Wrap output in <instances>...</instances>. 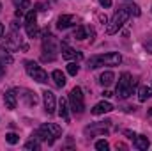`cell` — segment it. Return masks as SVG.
I'll return each instance as SVG.
<instances>
[{
	"label": "cell",
	"mask_w": 152,
	"mask_h": 151,
	"mask_svg": "<svg viewBox=\"0 0 152 151\" xmlns=\"http://www.w3.org/2000/svg\"><path fill=\"white\" fill-rule=\"evenodd\" d=\"M113 110V105L110 103V101H101V103H97L94 109H92V114L94 115H101V114H108Z\"/></svg>",
	"instance_id": "obj_14"
},
{
	"label": "cell",
	"mask_w": 152,
	"mask_h": 151,
	"mask_svg": "<svg viewBox=\"0 0 152 151\" xmlns=\"http://www.w3.org/2000/svg\"><path fill=\"white\" fill-rule=\"evenodd\" d=\"M4 38V25H2V23H0V39Z\"/></svg>",
	"instance_id": "obj_35"
},
{
	"label": "cell",
	"mask_w": 152,
	"mask_h": 151,
	"mask_svg": "<svg viewBox=\"0 0 152 151\" xmlns=\"http://www.w3.org/2000/svg\"><path fill=\"white\" fill-rule=\"evenodd\" d=\"M110 124H112V121H101V123H94V124L87 126V128L83 130V133H85L87 137L108 135V132H110Z\"/></svg>",
	"instance_id": "obj_9"
},
{
	"label": "cell",
	"mask_w": 152,
	"mask_h": 151,
	"mask_svg": "<svg viewBox=\"0 0 152 151\" xmlns=\"http://www.w3.org/2000/svg\"><path fill=\"white\" fill-rule=\"evenodd\" d=\"M99 20H101L103 23H106V21H108V18H106V16H103V14H99Z\"/></svg>",
	"instance_id": "obj_34"
},
{
	"label": "cell",
	"mask_w": 152,
	"mask_h": 151,
	"mask_svg": "<svg viewBox=\"0 0 152 151\" xmlns=\"http://www.w3.org/2000/svg\"><path fill=\"white\" fill-rule=\"evenodd\" d=\"M58 115H60L66 123L71 121L69 112H67V100H66V98H60V101H58Z\"/></svg>",
	"instance_id": "obj_16"
},
{
	"label": "cell",
	"mask_w": 152,
	"mask_h": 151,
	"mask_svg": "<svg viewBox=\"0 0 152 151\" xmlns=\"http://www.w3.org/2000/svg\"><path fill=\"white\" fill-rule=\"evenodd\" d=\"M42 100H44V110L48 115L55 114V109H57V100H55V94L51 91H42Z\"/></svg>",
	"instance_id": "obj_10"
},
{
	"label": "cell",
	"mask_w": 152,
	"mask_h": 151,
	"mask_svg": "<svg viewBox=\"0 0 152 151\" xmlns=\"http://www.w3.org/2000/svg\"><path fill=\"white\" fill-rule=\"evenodd\" d=\"M96 150L97 151H108L110 150V144H108L106 141H97V142H96Z\"/></svg>",
	"instance_id": "obj_28"
},
{
	"label": "cell",
	"mask_w": 152,
	"mask_h": 151,
	"mask_svg": "<svg viewBox=\"0 0 152 151\" xmlns=\"http://www.w3.org/2000/svg\"><path fill=\"white\" fill-rule=\"evenodd\" d=\"M133 146L140 151H147L149 146H151V142H149V139H147L145 135H136V137L133 139Z\"/></svg>",
	"instance_id": "obj_15"
},
{
	"label": "cell",
	"mask_w": 152,
	"mask_h": 151,
	"mask_svg": "<svg viewBox=\"0 0 152 151\" xmlns=\"http://www.w3.org/2000/svg\"><path fill=\"white\" fill-rule=\"evenodd\" d=\"M147 115H149V117H151V119H152V109H151V110H149V112H147Z\"/></svg>",
	"instance_id": "obj_37"
},
{
	"label": "cell",
	"mask_w": 152,
	"mask_h": 151,
	"mask_svg": "<svg viewBox=\"0 0 152 151\" xmlns=\"http://www.w3.org/2000/svg\"><path fill=\"white\" fill-rule=\"evenodd\" d=\"M78 71H80V66H78L76 62H69V64H67V73L71 76H76Z\"/></svg>",
	"instance_id": "obj_26"
},
{
	"label": "cell",
	"mask_w": 152,
	"mask_h": 151,
	"mask_svg": "<svg viewBox=\"0 0 152 151\" xmlns=\"http://www.w3.org/2000/svg\"><path fill=\"white\" fill-rule=\"evenodd\" d=\"M126 9H127V13H129V16H140L142 14V11H140V7L136 5V4H127V5H124Z\"/></svg>",
	"instance_id": "obj_24"
},
{
	"label": "cell",
	"mask_w": 152,
	"mask_h": 151,
	"mask_svg": "<svg viewBox=\"0 0 152 151\" xmlns=\"http://www.w3.org/2000/svg\"><path fill=\"white\" fill-rule=\"evenodd\" d=\"M113 80H115L113 71H103V73L99 75V84H101V85H104V87H108Z\"/></svg>",
	"instance_id": "obj_19"
},
{
	"label": "cell",
	"mask_w": 152,
	"mask_h": 151,
	"mask_svg": "<svg viewBox=\"0 0 152 151\" xmlns=\"http://www.w3.org/2000/svg\"><path fill=\"white\" fill-rule=\"evenodd\" d=\"M62 135V128L58 124H53V123H48V124H41L37 130L32 133V137H36L39 141H44L48 144H53L55 139H58Z\"/></svg>",
	"instance_id": "obj_2"
},
{
	"label": "cell",
	"mask_w": 152,
	"mask_h": 151,
	"mask_svg": "<svg viewBox=\"0 0 152 151\" xmlns=\"http://www.w3.org/2000/svg\"><path fill=\"white\" fill-rule=\"evenodd\" d=\"M136 85H138V80H136V78H133L129 73H122L120 78H118V84H117V91H115L117 98L127 100V98L133 94V91H134Z\"/></svg>",
	"instance_id": "obj_3"
},
{
	"label": "cell",
	"mask_w": 152,
	"mask_h": 151,
	"mask_svg": "<svg viewBox=\"0 0 152 151\" xmlns=\"http://www.w3.org/2000/svg\"><path fill=\"white\" fill-rule=\"evenodd\" d=\"M122 62V55L118 52H110V53H104V55H92L88 61H87V68L88 70H96L99 66H118Z\"/></svg>",
	"instance_id": "obj_1"
},
{
	"label": "cell",
	"mask_w": 152,
	"mask_h": 151,
	"mask_svg": "<svg viewBox=\"0 0 152 151\" xmlns=\"http://www.w3.org/2000/svg\"><path fill=\"white\" fill-rule=\"evenodd\" d=\"M149 98H152V87L142 85L140 91H138V100H140V101H147Z\"/></svg>",
	"instance_id": "obj_21"
},
{
	"label": "cell",
	"mask_w": 152,
	"mask_h": 151,
	"mask_svg": "<svg viewBox=\"0 0 152 151\" xmlns=\"http://www.w3.org/2000/svg\"><path fill=\"white\" fill-rule=\"evenodd\" d=\"M4 103H5V107H7L9 110H14V109H16V105H18V94H16L14 89L7 91V93L4 94Z\"/></svg>",
	"instance_id": "obj_13"
},
{
	"label": "cell",
	"mask_w": 152,
	"mask_h": 151,
	"mask_svg": "<svg viewBox=\"0 0 152 151\" xmlns=\"http://www.w3.org/2000/svg\"><path fill=\"white\" fill-rule=\"evenodd\" d=\"M60 50H62V57H64L66 61H73V59H80V57H81V53L76 52L75 48H71L66 41L60 43Z\"/></svg>",
	"instance_id": "obj_11"
},
{
	"label": "cell",
	"mask_w": 152,
	"mask_h": 151,
	"mask_svg": "<svg viewBox=\"0 0 152 151\" xmlns=\"http://www.w3.org/2000/svg\"><path fill=\"white\" fill-rule=\"evenodd\" d=\"M5 141H7L9 144H16V142L20 141V137H18L16 133H12V132H9V133H5Z\"/></svg>",
	"instance_id": "obj_27"
},
{
	"label": "cell",
	"mask_w": 152,
	"mask_h": 151,
	"mask_svg": "<svg viewBox=\"0 0 152 151\" xmlns=\"http://www.w3.org/2000/svg\"><path fill=\"white\" fill-rule=\"evenodd\" d=\"M124 135H126L127 139H131V141L136 137V133H134V132H131V130H124Z\"/></svg>",
	"instance_id": "obj_29"
},
{
	"label": "cell",
	"mask_w": 152,
	"mask_h": 151,
	"mask_svg": "<svg viewBox=\"0 0 152 151\" xmlns=\"http://www.w3.org/2000/svg\"><path fill=\"white\" fill-rule=\"evenodd\" d=\"M4 73H5V68H4V64H2V62H0V78H2V76H4Z\"/></svg>",
	"instance_id": "obj_33"
},
{
	"label": "cell",
	"mask_w": 152,
	"mask_h": 151,
	"mask_svg": "<svg viewBox=\"0 0 152 151\" xmlns=\"http://www.w3.org/2000/svg\"><path fill=\"white\" fill-rule=\"evenodd\" d=\"M69 103H71V110L75 114H83L85 112V101H83V93L81 87H75L69 93Z\"/></svg>",
	"instance_id": "obj_6"
},
{
	"label": "cell",
	"mask_w": 152,
	"mask_h": 151,
	"mask_svg": "<svg viewBox=\"0 0 152 151\" xmlns=\"http://www.w3.org/2000/svg\"><path fill=\"white\" fill-rule=\"evenodd\" d=\"M42 50H44V53H42V61L44 62H51V61H55V52H57V41H55V36H51L50 32H46V36L42 38Z\"/></svg>",
	"instance_id": "obj_5"
},
{
	"label": "cell",
	"mask_w": 152,
	"mask_h": 151,
	"mask_svg": "<svg viewBox=\"0 0 152 151\" xmlns=\"http://www.w3.org/2000/svg\"><path fill=\"white\" fill-rule=\"evenodd\" d=\"M12 4L16 5V9H28L30 7V0H12Z\"/></svg>",
	"instance_id": "obj_25"
},
{
	"label": "cell",
	"mask_w": 152,
	"mask_h": 151,
	"mask_svg": "<svg viewBox=\"0 0 152 151\" xmlns=\"http://www.w3.org/2000/svg\"><path fill=\"white\" fill-rule=\"evenodd\" d=\"M110 96H113V93H110V91H103V98H110Z\"/></svg>",
	"instance_id": "obj_32"
},
{
	"label": "cell",
	"mask_w": 152,
	"mask_h": 151,
	"mask_svg": "<svg viewBox=\"0 0 152 151\" xmlns=\"http://www.w3.org/2000/svg\"><path fill=\"white\" fill-rule=\"evenodd\" d=\"M73 25H76V16H73V14H62L57 20V29H60V30L69 29Z\"/></svg>",
	"instance_id": "obj_12"
},
{
	"label": "cell",
	"mask_w": 152,
	"mask_h": 151,
	"mask_svg": "<svg viewBox=\"0 0 152 151\" xmlns=\"http://www.w3.org/2000/svg\"><path fill=\"white\" fill-rule=\"evenodd\" d=\"M143 46H145L147 53H152V39H151V41H145V43H143Z\"/></svg>",
	"instance_id": "obj_30"
},
{
	"label": "cell",
	"mask_w": 152,
	"mask_h": 151,
	"mask_svg": "<svg viewBox=\"0 0 152 151\" xmlns=\"http://www.w3.org/2000/svg\"><path fill=\"white\" fill-rule=\"evenodd\" d=\"M88 32H92V29H88V27H83V25H80V27H76L75 32H73V38L75 39H87L88 38Z\"/></svg>",
	"instance_id": "obj_17"
},
{
	"label": "cell",
	"mask_w": 152,
	"mask_h": 151,
	"mask_svg": "<svg viewBox=\"0 0 152 151\" xmlns=\"http://www.w3.org/2000/svg\"><path fill=\"white\" fill-rule=\"evenodd\" d=\"M51 78H53V82H55L57 87H64V85H66V75H64L60 70H55V71L51 73Z\"/></svg>",
	"instance_id": "obj_20"
},
{
	"label": "cell",
	"mask_w": 152,
	"mask_h": 151,
	"mask_svg": "<svg viewBox=\"0 0 152 151\" xmlns=\"http://www.w3.org/2000/svg\"><path fill=\"white\" fill-rule=\"evenodd\" d=\"M25 30L28 34V38H37L39 36V27H37V11L30 9L25 14Z\"/></svg>",
	"instance_id": "obj_8"
},
{
	"label": "cell",
	"mask_w": 152,
	"mask_h": 151,
	"mask_svg": "<svg viewBox=\"0 0 152 151\" xmlns=\"http://www.w3.org/2000/svg\"><path fill=\"white\" fill-rule=\"evenodd\" d=\"M0 62L2 64H11L12 62V57L9 55V48H5V46L0 48Z\"/></svg>",
	"instance_id": "obj_22"
},
{
	"label": "cell",
	"mask_w": 152,
	"mask_h": 151,
	"mask_svg": "<svg viewBox=\"0 0 152 151\" xmlns=\"http://www.w3.org/2000/svg\"><path fill=\"white\" fill-rule=\"evenodd\" d=\"M99 4L104 7V9H108V7H112V0H99Z\"/></svg>",
	"instance_id": "obj_31"
},
{
	"label": "cell",
	"mask_w": 152,
	"mask_h": 151,
	"mask_svg": "<svg viewBox=\"0 0 152 151\" xmlns=\"http://www.w3.org/2000/svg\"><path fill=\"white\" fill-rule=\"evenodd\" d=\"M0 11H2V4H0Z\"/></svg>",
	"instance_id": "obj_38"
},
{
	"label": "cell",
	"mask_w": 152,
	"mask_h": 151,
	"mask_svg": "<svg viewBox=\"0 0 152 151\" xmlns=\"http://www.w3.org/2000/svg\"><path fill=\"white\" fill-rule=\"evenodd\" d=\"M25 150H30V151H39L41 150V142H39V139L36 137H32L27 144H25Z\"/></svg>",
	"instance_id": "obj_23"
},
{
	"label": "cell",
	"mask_w": 152,
	"mask_h": 151,
	"mask_svg": "<svg viewBox=\"0 0 152 151\" xmlns=\"http://www.w3.org/2000/svg\"><path fill=\"white\" fill-rule=\"evenodd\" d=\"M118 148H120V150H126V146H124V144H120V142H117V150H118Z\"/></svg>",
	"instance_id": "obj_36"
},
{
	"label": "cell",
	"mask_w": 152,
	"mask_h": 151,
	"mask_svg": "<svg viewBox=\"0 0 152 151\" xmlns=\"http://www.w3.org/2000/svg\"><path fill=\"white\" fill-rule=\"evenodd\" d=\"M25 70H27L28 76H32V78H34L36 82H39V84H46V82H48V73L39 66L37 62L27 61V62H25Z\"/></svg>",
	"instance_id": "obj_7"
},
{
	"label": "cell",
	"mask_w": 152,
	"mask_h": 151,
	"mask_svg": "<svg viewBox=\"0 0 152 151\" xmlns=\"http://www.w3.org/2000/svg\"><path fill=\"white\" fill-rule=\"evenodd\" d=\"M127 20H129V13H127V9H126V7L117 9L115 14H113V18H112V21H110V25H108V29H106V34H110V36L117 34V32L120 30V27H122Z\"/></svg>",
	"instance_id": "obj_4"
},
{
	"label": "cell",
	"mask_w": 152,
	"mask_h": 151,
	"mask_svg": "<svg viewBox=\"0 0 152 151\" xmlns=\"http://www.w3.org/2000/svg\"><path fill=\"white\" fill-rule=\"evenodd\" d=\"M21 98H23V100L27 101V105H30V107H32V105H37V101H39L37 94H36V93H32V91H27V89L23 91Z\"/></svg>",
	"instance_id": "obj_18"
}]
</instances>
